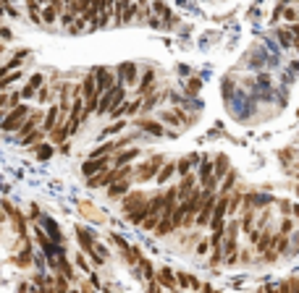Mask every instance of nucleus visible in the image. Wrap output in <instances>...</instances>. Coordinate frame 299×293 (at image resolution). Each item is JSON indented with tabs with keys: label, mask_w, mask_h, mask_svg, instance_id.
I'll return each mask as SVG.
<instances>
[{
	"label": "nucleus",
	"mask_w": 299,
	"mask_h": 293,
	"mask_svg": "<svg viewBox=\"0 0 299 293\" xmlns=\"http://www.w3.org/2000/svg\"><path fill=\"white\" fill-rule=\"evenodd\" d=\"M126 100V87L123 84H113L110 89H105V92H100V97H97V110H95V115H100V118H105V115L116 108V105H121Z\"/></svg>",
	"instance_id": "obj_1"
},
{
	"label": "nucleus",
	"mask_w": 299,
	"mask_h": 293,
	"mask_svg": "<svg viewBox=\"0 0 299 293\" xmlns=\"http://www.w3.org/2000/svg\"><path fill=\"white\" fill-rule=\"evenodd\" d=\"M166 162V157L163 155H153L150 160H144L142 165H134V173H131V178L136 181V183H147V181H153L155 178V173H158V168Z\"/></svg>",
	"instance_id": "obj_2"
},
{
	"label": "nucleus",
	"mask_w": 299,
	"mask_h": 293,
	"mask_svg": "<svg viewBox=\"0 0 299 293\" xmlns=\"http://www.w3.org/2000/svg\"><path fill=\"white\" fill-rule=\"evenodd\" d=\"M29 110H32L29 105H21V102L14 105V108H8L3 115H0V128H3V131H16L19 123L29 115Z\"/></svg>",
	"instance_id": "obj_3"
},
{
	"label": "nucleus",
	"mask_w": 299,
	"mask_h": 293,
	"mask_svg": "<svg viewBox=\"0 0 299 293\" xmlns=\"http://www.w3.org/2000/svg\"><path fill=\"white\" fill-rule=\"evenodd\" d=\"M113 71H116V81L123 87H134L136 79H139V68H136V63H131V61L121 63L118 68H113Z\"/></svg>",
	"instance_id": "obj_4"
},
{
	"label": "nucleus",
	"mask_w": 299,
	"mask_h": 293,
	"mask_svg": "<svg viewBox=\"0 0 299 293\" xmlns=\"http://www.w3.org/2000/svg\"><path fill=\"white\" fill-rule=\"evenodd\" d=\"M92 76H95V84H97L100 92H105V89H110L113 84H116V71H113V68H108V66L92 68Z\"/></svg>",
	"instance_id": "obj_5"
},
{
	"label": "nucleus",
	"mask_w": 299,
	"mask_h": 293,
	"mask_svg": "<svg viewBox=\"0 0 299 293\" xmlns=\"http://www.w3.org/2000/svg\"><path fill=\"white\" fill-rule=\"evenodd\" d=\"M136 157H139V149H136V147H131V149H123V147H121V149H116V152L110 155V165H113V168L131 165Z\"/></svg>",
	"instance_id": "obj_6"
},
{
	"label": "nucleus",
	"mask_w": 299,
	"mask_h": 293,
	"mask_svg": "<svg viewBox=\"0 0 299 293\" xmlns=\"http://www.w3.org/2000/svg\"><path fill=\"white\" fill-rule=\"evenodd\" d=\"M42 84H45V74H40V71H37V74H32V76L24 81V87L19 89L21 100H24V102H27V100H32V97H34V92H37Z\"/></svg>",
	"instance_id": "obj_7"
},
{
	"label": "nucleus",
	"mask_w": 299,
	"mask_h": 293,
	"mask_svg": "<svg viewBox=\"0 0 299 293\" xmlns=\"http://www.w3.org/2000/svg\"><path fill=\"white\" fill-rule=\"evenodd\" d=\"M136 95H147V92H153V89H158V76H155V71H153V68H144V74L139 76V79H136Z\"/></svg>",
	"instance_id": "obj_8"
},
{
	"label": "nucleus",
	"mask_w": 299,
	"mask_h": 293,
	"mask_svg": "<svg viewBox=\"0 0 299 293\" xmlns=\"http://www.w3.org/2000/svg\"><path fill=\"white\" fill-rule=\"evenodd\" d=\"M105 168H110V157H87L84 165H82V173L87 175H95V173H102Z\"/></svg>",
	"instance_id": "obj_9"
},
{
	"label": "nucleus",
	"mask_w": 299,
	"mask_h": 293,
	"mask_svg": "<svg viewBox=\"0 0 299 293\" xmlns=\"http://www.w3.org/2000/svg\"><path fill=\"white\" fill-rule=\"evenodd\" d=\"M61 118H63V115H61V108H58V105H50V108H48V110L42 113L40 128H42L45 134H48L50 128H55V126H58V121H61Z\"/></svg>",
	"instance_id": "obj_10"
},
{
	"label": "nucleus",
	"mask_w": 299,
	"mask_h": 293,
	"mask_svg": "<svg viewBox=\"0 0 299 293\" xmlns=\"http://www.w3.org/2000/svg\"><path fill=\"white\" fill-rule=\"evenodd\" d=\"M136 126H139L144 134H150V136H174L171 131H166L163 123H158L153 118H139V121H136Z\"/></svg>",
	"instance_id": "obj_11"
},
{
	"label": "nucleus",
	"mask_w": 299,
	"mask_h": 293,
	"mask_svg": "<svg viewBox=\"0 0 299 293\" xmlns=\"http://www.w3.org/2000/svg\"><path fill=\"white\" fill-rule=\"evenodd\" d=\"M200 162V152H192V155H184L176 160V173L179 175H187V173H194V168H197Z\"/></svg>",
	"instance_id": "obj_12"
},
{
	"label": "nucleus",
	"mask_w": 299,
	"mask_h": 293,
	"mask_svg": "<svg viewBox=\"0 0 299 293\" xmlns=\"http://www.w3.org/2000/svg\"><path fill=\"white\" fill-rule=\"evenodd\" d=\"M174 173H176V162H174V160H166L163 165L158 168V173H155V178H153V181H155L158 186H166V183L171 181V175H174Z\"/></svg>",
	"instance_id": "obj_13"
},
{
	"label": "nucleus",
	"mask_w": 299,
	"mask_h": 293,
	"mask_svg": "<svg viewBox=\"0 0 299 293\" xmlns=\"http://www.w3.org/2000/svg\"><path fill=\"white\" fill-rule=\"evenodd\" d=\"M155 283L160 285V288H166V290H171V288H176V272H171L168 267H163V269H158L155 272Z\"/></svg>",
	"instance_id": "obj_14"
},
{
	"label": "nucleus",
	"mask_w": 299,
	"mask_h": 293,
	"mask_svg": "<svg viewBox=\"0 0 299 293\" xmlns=\"http://www.w3.org/2000/svg\"><path fill=\"white\" fill-rule=\"evenodd\" d=\"M131 189V178H123V181H116V183H110L108 186V196L110 199H121L126 191Z\"/></svg>",
	"instance_id": "obj_15"
},
{
	"label": "nucleus",
	"mask_w": 299,
	"mask_h": 293,
	"mask_svg": "<svg viewBox=\"0 0 299 293\" xmlns=\"http://www.w3.org/2000/svg\"><path fill=\"white\" fill-rule=\"evenodd\" d=\"M45 136H48V134H45L42 128L37 126V128H32L29 134H24V136H21V144H24V147H34V144H40Z\"/></svg>",
	"instance_id": "obj_16"
},
{
	"label": "nucleus",
	"mask_w": 299,
	"mask_h": 293,
	"mask_svg": "<svg viewBox=\"0 0 299 293\" xmlns=\"http://www.w3.org/2000/svg\"><path fill=\"white\" fill-rule=\"evenodd\" d=\"M76 238H79V243H82V254L92 251V246H95V236L87 233V228H76Z\"/></svg>",
	"instance_id": "obj_17"
},
{
	"label": "nucleus",
	"mask_w": 299,
	"mask_h": 293,
	"mask_svg": "<svg viewBox=\"0 0 299 293\" xmlns=\"http://www.w3.org/2000/svg\"><path fill=\"white\" fill-rule=\"evenodd\" d=\"M55 144H50V142H40V144H34V155H37V160H50L53 155H55V149H53Z\"/></svg>",
	"instance_id": "obj_18"
},
{
	"label": "nucleus",
	"mask_w": 299,
	"mask_h": 293,
	"mask_svg": "<svg viewBox=\"0 0 299 293\" xmlns=\"http://www.w3.org/2000/svg\"><path fill=\"white\" fill-rule=\"evenodd\" d=\"M218 186H221V194H231V191H234V186H236V173L228 168V173L221 178V183H218Z\"/></svg>",
	"instance_id": "obj_19"
},
{
	"label": "nucleus",
	"mask_w": 299,
	"mask_h": 293,
	"mask_svg": "<svg viewBox=\"0 0 299 293\" xmlns=\"http://www.w3.org/2000/svg\"><path fill=\"white\" fill-rule=\"evenodd\" d=\"M126 126H129V121H126V118H116V123H113V126L102 128V139H108V136H116V134L126 131Z\"/></svg>",
	"instance_id": "obj_20"
},
{
	"label": "nucleus",
	"mask_w": 299,
	"mask_h": 293,
	"mask_svg": "<svg viewBox=\"0 0 299 293\" xmlns=\"http://www.w3.org/2000/svg\"><path fill=\"white\" fill-rule=\"evenodd\" d=\"M136 264H139L142 275H144L147 280H155V267H153V262H150V259H144V256H139V262H136Z\"/></svg>",
	"instance_id": "obj_21"
},
{
	"label": "nucleus",
	"mask_w": 299,
	"mask_h": 293,
	"mask_svg": "<svg viewBox=\"0 0 299 293\" xmlns=\"http://www.w3.org/2000/svg\"><path fill=\"white\" fill-rule=\"evenodd\" d=\"M139 249H136V246H126V249H123V259L126 262H129V264H136V262H139Z\"/></svg>",
	"instance_id": "obj_22"
},
{
	"label": "nucleus",
	"mask_w": 299,
	"mask_h": 293,
	"mask_svg": "<svg viewBox=\"0 0 299 293\" xmlns=\"http://www.w3.org/2000/svg\"><path fill=\"white\" fill-rule=\"evenodd\" d=\"M275 233H281V236H291V233H294V217H283L281 228L275 230Z\"/></svg>",
	"instance_id": "obj_23"
},
{
	"label": "nucleus",
	"mask_w": 299,
	"mask_h": 293,
	"mask_svg": "<svg viewBox=\"0 0 299 293\" xmlns=\"http://www.w3.org/2000/svg\"><path fill=\"white\" fill-rule=\"evenodd\" d=\"M200 89H202V81H200V79H189V81H187V95H189V97L197 95Z\"/></svg>",
	"instance_id": "obj_24"
},
{
	"label": "nucleus",
	"mask_w": 299,
	"mask_h": 293,
	"mask_svg": "<svg viewBox=\"0 0 299 293\" xmlns=\"http://www.w3.org/2000/svg\"><path fill=\"white\" fill-rule=\"evenodd\" d=\"M14 40V32H11V27H6V24H0V42H11Z\"/></svg>",
	"instance_id": "obj_25"
},
{
	"label": "nucleus",
	"mask_w": 299,
	"mask_h": 293,
	"mask_svg": "<svg viewBox=\"0 0 299 293\" xmlns=\"http://www.w3.org/2000/svg\"><path fill=\"white\" fill-rule=\"evenodd\" d=\"M189 283H192V275H187V272H176V285L189 288Z\"/></svg>",
	"instance_id": "obj_26"
},
{
	"label": "nucleus",
	"mask_w": 299,
	"mask_h": 293,
	"mask_svg": "<svg viewBox=\"0 0 299 293\" xmlns=\"http://www.w3.org/2000/svg\"><path fill=\"white\" fill-rule=\"evenodd\" d=\"M278 207H281V215H283V217H289V215L294 212V209H291V202H286V199H283V202H278Z\"/></svg>",
	"instance_id": "obj_27"
},
{
	"label": "nucleus",
	"mask_w": 299,
	"mask_h": 293,
	"mask_svg": "<svg viewBox=\"0 0 299 293\" xmlns=\"http://www.w3.org/2000/svg\"><path fill=\"white\" fill-rule=\"evenodd\" d=\"M208 241H205V238H197V254H208Z\"/></svg>",
	"instance_id": "obj_28"
},
{
	"label": "nucleus",
	"mask_w": 299,
	"mask_h": 293,
	"mask_svg": "<svg viewBox=\"0 0 299 293\" xmlns=\"http://www.w3.org/2000/svg\"><path fill=\"white\" fill-rule=\"evenodd\" d=\"M76 264L82 267L84 272H89V264H87V259H84V254H79V256H76Z\"/></svg>",
	"instance_id": "obj_29"
},
{
	"label": "nucleus",
	"mask_w": 299,
	"mask_h": 293,
	"mask_svg": "<svg viewBox=\"0 0 299 293\" xmlns=\"http://www.w3.org/2000/svg\"><path fill=\"white\" fill-rule=\"evenodd\" d=\"M0 110H8V92H0Z\"/></svg>",
	"instance_id": "obj_30"
},
{
	"label": "nucleus",
	"mask_w": 299,
	"mask_h": 293,
	"mask_svg": "<svg viewBox=\"0 0 299 293\" xmlns=\"http://www.w3.org/2000/svg\"><path fill=\"white\" fill-rule=\"evenodd\" d=\"M147 293H160V285L155 283V280H150V285H147Z\"/></svg>",
	"instance_id": "obj_31"
},
{
	"label": "nucleus",
	"mask_w": 299,
	"mask_h": 293,
	"mask_svg": "<svg viewBox=\"0 0 299 293\" xmlns=\"http://www.w3.org/2000/svg\"><path fill=\"white\" fill-rule=\"evenodd\" d=\"M262 293H278V290H275V285H268V288H262Z\"/></svg>",
	"instance_id": "obj_32"
},
{
	"label": "nucleus",
	"mask_w": 299,
	"mask_h": 293,
	"mask_svg": "<svg viewBox=\"0 0 299 293\" xmlns=\"http://www.w3.org/2000/svg\"><path fill=\"white\" fill-rule=\"evenodd\" d=\"M82 293H95V290H92L89 285H84V288H82Z\"/></svg>",
	"instance_id": "obj_33"
},
{
	"label": "nucleus",
	"mask_w": 299,
	"mask_h": 293,
	"mask_svg": "<svg viewBox=\"0 0 299 293\" xmlns=\"http://www.w3.org/2000/svg\"><path fill=\"white\" fill-rule=\"evenodd\" d=\"M168 293H179V290H176V288H171V290H168Z\"/></svg>",
	"instance_id": "obj_34"
},
{
	"label": "nucleus",
	"mask_w": 299,
	"mask_h": 293,
	"mask_svg": "<svg viewBox=\"0 0 299 293\" xmlns=\"http://www.w3.org/2000/svg\"><path fill=\"white\" fill-rule=\"evenodd\" d=\"M102 293H113V290H110V288H105V290H102Z\"/></svg>",
	"instance_id": "obj_35"
},
{
	"label": "nucleus",
	"mask_w": 299,
	"mask_h": 293,
	"mask_svg": "<svg viewBox=\"0 0 299 293\" xmlns=\"http://www.w3.org/2000/svg\"><path fill=\"white\" fill-rule=\"evenodd\" d=\"M257 293H262V290H257Z\"/></svg>",
	"instance_id": "obj_36"
}]
</instances>
